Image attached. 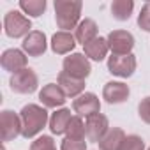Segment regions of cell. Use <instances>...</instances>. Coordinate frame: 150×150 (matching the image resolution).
I'll use <instances>...</instances> for the list:
<instances>
[{
	"mask_svg": "<svg viewBox=\"0 0 150 150\" xmlns=\"http://www.w3.org/2000/svg\"><path fill=\"white\" fill-rule=\"evenodd\" d=\"M62 67H64V72H67L69 76L76 78V80H83V81L92 72L90 60L85 57V53H71L69 57L64 58Z\"/></svg>",
	"mask_w": 150,
	"mask_h": 150,
	"instance_id": "277c9868",
	"label": "cell"
},
{
	"mask_svg": "<svg viewBox=\"0 0 150 150\" xmlns=\"http://www.w3.org/2000/svg\"><path fill=\"white\" fill-rule=\"evenodd\" d=\"M60 150H87V141L85 139H69L64 138Z\"/></svg>",
	"mask_w": 150,
	"mask_h": 150,
	"instance_id": "4316f807",
	"label": "cell"
},
{
	"mask_svg": "<svg viewBox=\"0 0 150 150\" xmlns=\"http://www.w3.org/2000/svg\"><path fill=\"white\" fill-rule=\"evenodd\" d=\"M72 111L78 117H81V118L83 117L88 118L92 115L101 113V101H99V97L96 94L85 92V94H81L80 97H76L72 101Z\"/></svg>",
	"mask_w": 150,
	"mask_h": 150,
	"instance_id": "9c48e42d",
	"label": "cell"
},
{
	"mask_svg": "<svg viewBox=\"0 0 150 150\" xmlns=\"http://www.w3.org/2000/svg\"><path fill=\"white\" fill-rule=\"evenodd\" d=\"M27 55L23 50H16V48H9L2 53V57H0V64H2V67L6 71H9L11 74L21 71L27 67Z\"/></svg>",
	"mask_w": 150,
	"mask_h": 150,
	"instance_id": "4fadbf2b",
	"label": "cell"
},
{
	"mask_svg": "<svg viewBox=\"0 0 150 150\" xmlns=\"http://www.w3.org/2000/svg\"><path fill=\"white\" fill-rule=\"evenodd\" d=\"M30 28H32L30 20L23 13H20V11H9L6 14V18H4V30L13 39H18V37L25 39L32 32Z\"/></svg>",
	"mask_w": 150,
	"mask_h": 150,
	"instance_id": "5b68a950",
	"label": "cell"
},
{
	"mask_svg": "<svg viewBox=\"0 0 150 150\" xmlns=\"http://www.w3.org/2000/svg\"><path fill=\"white\" fill-rule=\"evenodd\" d=\"M108 71L113 76L129 78L136 71V57L131 55H111L108 57Z\"/></svg>",
	"mask_w": 150,
	"mask_h": 150,
	"instance_id": "8992f818",
	"label": "cell"
},
{
	"mask_svg": "<svg viewBox=\"0 0 150 150\" xmlns=\"http://www.w3.org/2000/svg\"><path fill=\"white\" fill-rule=\"evenodd\" d=\"M129 85L122 83V81H108L103 88V99L108 104H120L125 103L129 99Z\"/></svg>",
	"mask_w": 150,
	"mask_h": 150,
	"instance_id": "5bb4252c",
	"label": "cell"
},
{
	"mask_svg": "<svg viewBox=\"0 0 150 150\" xmlns=\"http://www.w3.org/2000/svg\"><path fill=\"white\" fill-rule=\"evenodd\" d=\"M118 150H145V141L138 134H129V136H125V139L122 141Z\"/></svg>",
	"mask_w": 150,
	"mask_h": 150,
	"instance_id": "cb8c5ba5",
	"label": "cell"
},
{
	"mask_svg": "<svg viewBox=\"0 0 150 150\" xmlns=\"http://www.w3.org/2000/svg\"><path fill=\"white\" fill-rule=\"evenodd\" d=\"M124 139H125L124 129H120V127H110V131L99 141V150H118Z\"/></svg>",
	"mask_w": 150,
	"mask_h": 150,
	"instance_id": "ffe728a7",
	"label": "cell"
},
{
	"mask_svg": "<svg viewBox=\"0 0 150 150\" xmlns=\"http://www.w3.org/2000/svg\"><path fill=\"white\" fill-rule=\"evenodd\" d=\"M76 48V37L71 32H57L51 37V50L57 55H67Z\"/></svg>",
	"mask_w": 150,
	"mask_h": 150,
	"instance_id": "e0dca14e",
	"label": "cell"
},
{
	"mask_svg": "<svg viewBox=\"0 0 150 150\" xmlns=\"http://www.w3.org/2000/svg\"><path fill=\"white\" fill-rule=\"evenodd\" d=\"M20 118H21V136L27 139L37 136L46 127V124H50V117H48L46 108H42L39 104L23 106L20 111Z\"/></svg>",
	"mask_w": 150,
	"mask_h": 150,
	"instance_id": "6da1fadb",
	"label": "cell"
},
{
	"mask_svg": "<svg viewBox=\"0 0 150 150\" xmlns=\"http://www.w3.org/2000/svg\"><path fill=\"white\" fill-rule=\"evenodd\" d=\"M138 27L145 32H150V2H146L141 7V11L138 14Z\"/></svg>",
	"mask_w": 150,
	"mask_h": 150,
	"instance_id": "484cf974",
	"label": "cell"
},
{
	"mask_svg": "<svg viewBox=\"0 0 150 150\" xmlns=\"http://www.w3.org/2000/svg\"><path fill=\"white\" fill-rule=\"evenodd\" d=\"M9 85H11V90L16 94H34L39 87V78L32 67H25L11 74Z\"/></svg>",
	"mask_w": 150,
	"mask_h": 150,
	"instance_id": "3957f363",
	"label": "cell"
},
{
	"mask_svg": "<svg viewBox=\"0 0 150 150\" xmlns=\"http://www.w3.org/2000/svg\"><path fill=\"white\" fill-rule=\"evenodd\" d=\"M71 118H72L71 110H67V108L57 110V111L50 117V131H51L53 134H57V136H58V134H65Z\"/></svg>",
	"mask_w": 150,
	"mask_h": 150,
	"instance_id": "ac0fdd59",
	"label": "cell"
},
{
	"mask_svg": "<svg viewBox=\"0 0 150 150\" xmlns=\"http://www.w3.org/2000/svg\"><path fill=\"white\" fill-rule=\"evenodd\" d=\"M83 2L81 0H55V20L62 32H71L80 25Z\"/></svg>",
	"mask_w": 150,
	"mask_h": 150,
	"instance_id": "7a4b0ae2",
	"label": "cell"
},
{
	"mask_svg": "<svg viewBox=\"0 0 150 150\" xmlns=\"http://www.w3.org/2000/svg\"><path fill=\"white\" fill-rule=\"evenodd\" d=\"M85 129H87V139L88 141H94V143H99L104 134L110 131V122H108V117L103 115V113H97V115H92L85 120Z\"/></svg>",
	"mask_w": 150,
	"mask_h": 150,
	"instance_id": "30bf717a",
	"label": "cell"
},
{
	"mask_svg": "<svg viewBox=\"0 0 150 150\" xmlns=\"http://www.w3.org/2000/svg\"><path fill=\"white\" fill-rule=\"evenodd\" d=\"M146 150H150V148H146Z\"/></svg>",
	"mask_w": 150,
	"mask_h": 150,
	"instance_id": "f1b7e54d",
	"label": "cell"
},
{
	"mask_svg": "<svg viewBox=\"0 0 150 150\" xmlns=\"http://www.w3.org/2000/svg\"><path fill=\"white\" fill-rule=\"evenodd\" d=\"M134 2L132 0H115L111 4V16L118 21H127L132 14Z\"/></svg>",
	"mask_w": 150,
	"mask_h": 150,
	"instance_id": "44dd1931",
	"label": "cell"
},
{
	"mask_svg": "<svg viewBox=\"0 0 150 150\" xmlns=\"http://www.w3.org/2000/svg\"><path fill=\"white\" fill-rule=\"evenodd\" d=\"M39 101L42 103L44 108H58V106H64L65 104L67 96L58 87V83H48L39 92Z\"/></svg>",
	"mask_w": 150,
	"mask_h": 150,
	"instance_id": "7c38bea8",
	"label": "cell"
},
{
	"mask_svg": "<svg viewBox=\"0 0 150 150\" xmlns=\"http://www.w3.org/2000/svg\"><path fill=\"white\" fill-rule=\"evenodd\" d=\"M58 81V87L64 90V94L67 96V97H71V99H76V97H80L81 94H83V90H85V81L83 80H76V78H72V76H69L67 72H60L58 74V78H57Z\"/></svg>",
	"mask_w": 150,
	"mask_h": 150,
	"instance_id": "9a60e30c",
	"label": "cell"
},
{
	"mask_svg": "<svg viewBox=\"0 0 150 150\" xmlns=\"http://www.w3.org/2000/svg\"><path fill=\"white\" fill-rule=\"evenodd\" d=\"M65 138L69 139H85L87 138V129H85V122L81 117L74 115L67 125V131H65Z\"/></svg>",
	"mask_w": 150,
	"mask_h": 150,
	"instance_id": "7402d4cb",
	"label": "cell"
},
{
	"mask_svg": "<svg viewBox=\"0 0 150 150\" xmlns=\"http://www.w3.org/2000/svg\"><path fill=\"white\" fill-rule=\"evenodd\" d=\"M30 150H57L55 139L51 136H39L35 141H32Z\"/></svg>",
	"mask_w": 150,
	"mask_h": 150,
	"instance_id": "d4e9b609",
	"label": "cell"
},
{
	"mask_svg": "<svg viewBox=\"0 0 150 150\" xmlns=\"http://www.w3.org/2000/svg\"><path fill=\"white\" fill-rule=\"evenodd\" d=\"M46 0H20V9L23 14H28L32 18H39L46 11Z\"/></svg>",
	"mask_w": 150,
	"mask_h": 150,
	"instance_id": "603a6c76",
	"label": "cell"
},
{
	"mask_svg": "<svg viewBox=\"0 0 150 150\" xmlns=\"http://www.w3.org/2000/svg\"><path fill=\"white\" fill-rule=\"evenodd\" d=\"M48 48L46 42V35L41 30H32L21 42V50L25 51V55L28 57H42L44 51Z\"/></svg>",
	"mask_w": 150,
	"mask_h": 150,
	"instance_id": "8fae6325",
	"label": "cell"
},
{
	"mask_svg": "<svg viewBox=\"0 0 150 150\" xmlns=\"http://www.w3.org/2000/svg\"><path fill=\"white\" fill-rule=\"evenodd\" d=\"M74 37H76L78 42H81L83 46L87 42H90L92 39L97 37V23L92 18H85L80 21V25L76 27V32H74Z\"/></svg>",
	"mask_w": 150,
	"mask_h": 150,
	"instance_id": "d6986e66",
	"label": "cell"
},
{
	"mask_svg": "<svg viewBox=\"0 0 150 150\" xmlns=\"http://www.w3.org/2000/svg\"><path fill=\"white\" fill-rule=\"evenodd\" d=\"M108 44L111 55H131L134 48V37L127 30H113L108 34Z\"/></svg>",
	"mask_w": 150,
	"mask_h": 150,
	"instance_id": "ba28073f",
	"label": "cell"
},
{
	"mask_svg": "<svg viewBox=\"0 0 150 150\" xmlns=\"http://www.w3.org/2000/svg\"><path fill=\"white\" fill-rule=\"evenodd\" d=\"M138 115L145 124H150V96L141 99V103L138 104Z\"/></svg>",
	"mask_w": 150,
	"mask_h": 150,
	"instance_id": "83f0119b",
	"label": "cell"
},
{
	"mask_svg": "<svg viewBox=\"0 0 150 150\" xmlns=\"http://www.w3.org/2000/svg\"><path fill=\"white\" fill-rule=\"evenodd\" d=\"M0 132H2V141H13L21 134V118L18 113L11 110H4L0 113Z\"/></svg>",
	"mask_w": 150,
	"mask_h": 150,
	"instance_id": "52a82bcc",
	"label": "cell"
},
{
	"mask_svg": "<svg viewBox=\"0 0 150 150\" xmlns=\"http://www.w3.org/2000/svg\"><path fill=\"white\" fill-rule=\"evenodd\" d=\"M83 51H85V57L90 58V60H96V62H101L108 57V51H110V44H108V39L106 37H96L92 39L90 42H87L83 46Z\"/></svg>",
	"mask_w": 150,
	"mask_h": 150,
	"instance_id": "2e32d148",
	"label": "cell"
}]
</instances>
